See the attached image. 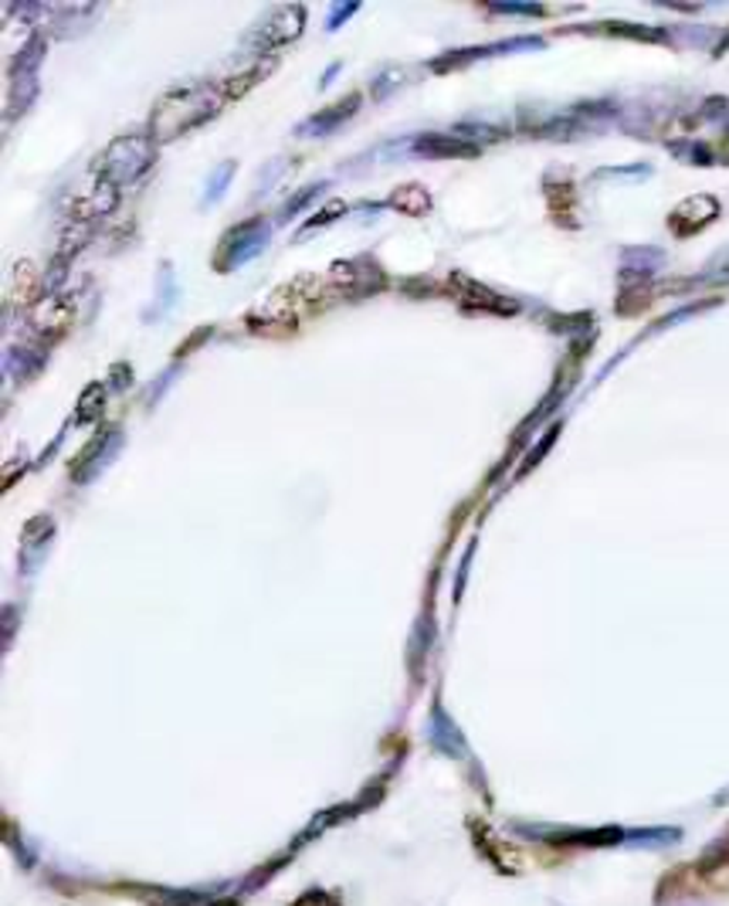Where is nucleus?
I'll use <instances>...</instances> for the list:
<instances>
[{"label":"nucleus","instance_id":"obj_1","mask_svg":"<svg viewBox=\"0 0 729 906\" xmlns=\"http://www.w3.org/2000/svg\"><path fill=\"white\" fill-rule=\"evenodd\" d=\"M695 880L709 890H729V848H716L695 866Z\"/></svg>","mask_w":729,"mask_h":906}]
</instances>
